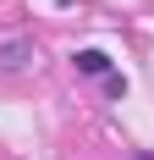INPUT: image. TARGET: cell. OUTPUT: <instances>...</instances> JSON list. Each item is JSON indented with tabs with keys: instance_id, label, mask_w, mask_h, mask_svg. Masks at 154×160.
<instances>
[{
	"instance_id": "obj_1",
	"label": "cell",
	"mask_w": 154,
	"mask_h": 160,
	"mask_svg": "<svg viewBox=\"0 0 154 160\" xmlns=\"http://www.w3.org/2000/svg\"><path fill=\"white\" fill-rule=\"evenodd\" d=\"M39 61V44L33 39H22V33H11V39H0V72H22V66Z\"/></svg>"
},
{
	"instance_id": "obj_2",
	"label": "cell",
	"mask_w": 154,
	"mask_h": 160,
	"mask_svg": "<svg viewBox=\"0 0 154 160\" xmlns=\"http://www.w3.org/2000/svg\"><path fill=\"white\" fill-rule=\"evenodd\" d=\"M72 66L83 72V78H110V55H105L99 44H88V50H77V55H72Z\"/></svg>"
},
{
	"instance_id": "obj_3",
	"label": "cell",
	"mask_w": 154,
	"mask_h": 160,
	"mask_svg": "<svg viewBox=\"0 0 154 160\" xmlns=\"http://www.w3.org/2000/svg\"><path fill=\"white\" fill-rule=\"evenodd\" d=\"M105 94H110V99H121V94H127V78H121V72H110V78H105Z\"/></svg>"
},
{
	"instance_id": "obj_4",
	"label": "cell",
	"mask_w": 154,
	"mask_h": 160,
	"mask_svg": "<svg viewBox=\"0 0 154 160\" xmlns=\"http://www.w3.org/2000/svg\"><path fill=\"white\" fill-rule=\"evenodd\" d=\"M132 160H154V149H143V155H132Z\"/></svg>"
}]
</instances>
